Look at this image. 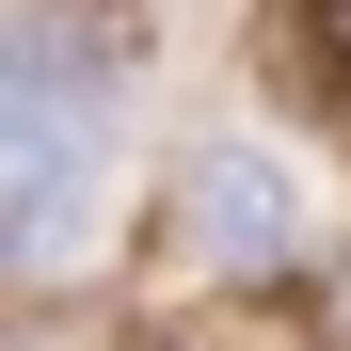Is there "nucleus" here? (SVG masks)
<instances>
[{
  "label": "nucleus",
  "instance_id": "obj_1",
  "mask_svg": "<svg viewBox=\"0 0 351 351\" xmlns=\"http://www.w3.org/2000/svg\"><path fill=\"white\" fill-rule=\"evenodd\" d=\"M96 144H112V48L80 16H16L0 32V176L96 192Z\"/></svg>",
  "mask_w": 351,
  "mask_h": 351
},
{
  "label": "nucleus",
  "instance_id": "obj_2",
  "mask_svg": "<svg viewBox=\"0 0 351 351\" xmlns=\"http://www.w3.org/2000/svg\"><path fill=\"white\" fill-rule=\"evenodd\" d=\"M176 223H192L208 271H287L304 256V176H287V144H192V176H176Z\"/></svg>",
  "mask_w": 351,
  "mask_h": 351
},
{
  "label": "nucleus",
  "instance_id": "obj_3",
  "mask_svg": "<svg viewBox=\"0 0 351 351\" xmlns=\"http://www.w3.org/2000/svg\"><path fill=\"white\" fill-rule=\"evenodd\" d=\"M80 223H96V192H48V176H0V287H16V271H48V256L80 240Z\"/></svg>",
  "mask_w": 351,
  "mask_h": 351
},
{
  "label": "nucleus",
  "instance_id": "obj_4",
  "mask_svg": "<svg viewBox=\"0 0 351 351\" xmlns=\"http://www.w3.org/2000/svg\"><path fill=\"white\" fill-rule=\"evenodd\" d=\"M287 64L319 112H351V0H287Z\"/></svg>",
  "mask_w": 351,
  "mask_h": 351
},
{
  "label": "nucleus",
  "instance_id": "obj_5",
  "mask_svg": "<svg viewBox=\"0 0 351 351\" xmlns=\"http://www.w3.org/2000/svg\"><path fill=\"white\" fill-rule=\"evenodd\" d=\"M128 351H160V335H128Z\"/></svg>",
  "mask_w": 351,
  "mask_h": 351
}]
</instances>
